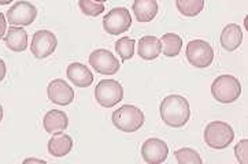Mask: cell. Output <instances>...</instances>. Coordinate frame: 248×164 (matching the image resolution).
<instances>
[{
	"label": "cell",
	"instance_id": "52a82bcc",
	"mask_svg": "<svg viewBox=\"0 0 248 164\" xmlns=\"http://www.w3.org/2000/svg\"><path fill=\"white\" fill-rule=\"evenodd\" d=\"M132 26V16L128 8L117 7L112 8L108 14L103 18V28L108 34L118 36L125 33Z\"/></svg>",
	"mask_w": 248,
	"mask_h": 164
},
{
	"label": "cell",
	"instance_id": "4316f807",
	"mask_svg": "<svg viewBox=\"0 0 248 164\" xmlns=\"http://www.w3.org/2000/svg\"><path fill=\"white\" fill-rule=\"evenodd\" d=\"M6 71H7V69H6V63H4L3 59H0V81L4 79V77H6Z\"/></svg>",
	"mask_w": 248,
	"mask_h": 164
},
{
	"label": "cell",
	"instance_id": "ac0fdd59",
	"mask_svg": "<svg viewBox=\"0 0 248 164\" xmlns=\"http://www.w3.org/2000/svg\"><path fill=\"white\" fill-rule=\"evenodd\" d=\"M73 148V140L70 135L63 132L55 133L48 141V152L51 156L62 157L66 156Z\"/></svg>",
	"mask_w": 248,
	"mask_h": 164
},
{
	"label": "cell",
	"instance_id": "cb8c5ba5",
	"mask_svg": "<svg viewBox=\"0 0 248 164\" xmlns=\"http://www.w3.org/2000/svg\"><path fill=\"white\" fill-rule=\"evenodd\" d=\"M78 6H80L82 14L88 16H97L104 11L103 3H97V1H93V0H80Z\"/></svg>",
	"mask_w": 248,
	"mask_h": 164
},
{
	"label": "cell",
	"instance_id": "9a60e30c",
	"mask_svg": "<svg viewBox=\"0 0 248 164\" xmlns=\"http://www.w3.org/2000/svg\"><path fill=\"white\" fill-rule=\"evenodd\" d=\"M160 52H162V44H160V40L155 36L141 37L137 44V54L141 59H145V60L156 59Z\"/></svg>",
	"mask_w": 248,
	"mask_h": 164
},
{
	"label": "cell",
	"instance_id": "ba28073f",
	"mask_svg": "<svg viewBox=\"0 0 248 164\" xmlns=\"http://www.w3.org/2000/svg\"><path fill=\"white\" fill-rule=\"evenodd\" d=\"M7 22L11 26H29L33 24V21L37 16V8L36 6H33L32 3L29 1H16L14 6H11V8L7 11Z\"/></svg>",
	"mask_w": 248,
	"mask_h": 164
},
{
	"label": "cell",
	"instance_id": "5bb4252c",
	"mask_svg": "<svg viewBox=\"0 0 248 164\" xmlns=\"http://www.w3.org/2000/svg\"><path fill=\"white\" fill-rule=\"evenodd\" d=\"M67 78L72 81L77 88H87L93 82V74L82 63H72L67 66Z\"/></svg>",
	"mask_w": 248,
	"mask_h": 164
},
{
	"label": "cell",
	"instance_id": "7a4b0ae2",
	"mask_svg": "<svg viewBox=\"0 0 248 164\" xmlns=\"http://www.w3.org/2000/svg\"><path fill=\"white\" fill-rule=\"evenodd\" d=\"M112 123L121 132L135 133L144 125V114L141 109H139L135 105L125 104L121 108L114 111Z\"/></svg>",
	"mask_w": 248,
	"mask_h": 164
},
{
	"label": "cell",
	"instance_id": "4dcf8cb0",
	"mask_svg": "<svg viewBox=\"0 0 248 164\" xmlns=\"http://www.w3.org/2000/svg\"><path fill=\"white\" fill-rule=\"evenodd\" d=\"M93 1H97V3H104L106 0H93Z\"/></svg>",
	"mask_w": 248,
	"mask_h": 164
},
{
	"label": "cell",
	"instance_id": "d6986e66",
	"mask_svg": "<svg viewBox=\"0 0 248 164\" xmlns=\"http://www.w3.org/2000/svg\"><path fill=\"white\" fill-rule=\"evenodd\" d=\"M133 14L139 22H150L158 14L156 0H135Z\"/></svg>",
	"mask_w": 248,
	"mask_h": 164
},
{
	"label": "cell",
	"instance_id": "603a6c76",
	"mask_svg": "<svg viewBox=\"0 0 248 164\" xmlns=\"http://www.w3.org/2000/svg\"><path fill=\"white\" fill-rule=\"evenodd\" d=\"M174 156L180 164H202V157L199 156V153L191 148L178 149Z\"/></svg>",
	"mask_w": 248,
	"mask_h": 164
},
{
	"label": "cell",
	"instance_id": "7c38bea8",
	"mask_svg": "<svg viewBox=\"0 0 248 164\" xmlns=\"http://www.w3.org/2000/svg\"><path fill=\"white\" fill-rule=\"evenodd\" d=\"M49 102L58 105H67L74 100V90L64 79L51 81L47 89Z\"/></svg>",
	"mask_w": 248,
	"mask_h": 164
},
{
	"label": "cell",
	"instance_id": "ffe728a7",
	"mask_svg": "<svg viewBox=\"0 0 248 164\" xmlns=\"http://www.w3.org/2000/svg\"><path fill=\"white\" fill-rule=\"evenodd\" d=\"M160 44H162V52L168 58H174L180 54L181 47H183V40L176 33H166L160 37Z\"/></svg>",
	"mask_w": 248,
	"mask_h": 164
},
{
	"label": "cell",
	"instance_id": "d4e9b609",
	"mask_svg": "<svg viewBox=\"0 0 248 164\" xmlns=\"http://www.w3.org/2000/svg\"><path fill=\"white\" fill-rule=\"evenodd\" d=\"M247 147H248V141L241 140L240 142L236 145V148H234L237 160H239L241 164H247Z\"/></svg>",
	"mask_w": 248,
	"mask_h": 164
},
{
	"label": "cell",
	"instance_id": "7402d4cb",
	"mask_svg": "<svg viewBox=\"0 0 248 164\" xmlns=\"http://www.w3.org/2000/svg\"><path fill=\"white\" fill-rule=\"evenodd\" d=\"M135 40L129 39V37H122L115 43V51L121 56V60H129L133 58L135 55Z\"/></svg>",
	"mask_w": 248,
	"mask_h": 164
},
{
	"label": "cell",
	"instance_id": "277c9868",
	"mask_svg": "<svg viewBox=\"0 0 248 164\" xmlns=\"http://www.w3.org/2000/svg\"><path fill=\"white\" fill-rule=\"evenodd\" d=\"M234 138L232 126L226 122L214 120L204 129V142L213 149H225L231 145Z\"/></svg>",
	"mask_w": 248,
	"mask_h": 164
},
{
	"label": "cell",
	"instance_id": "9c48e42d",
	"mask_svg": "<svg viewBox=\"0 0 248 164\" xmlns=\"http://www.w3.org/2000/svg\"><path fill=\"white\" fill-rule=\"evenodd\" d=\"M58 45V40L55 34L49 30H37L33 34L31 51L34 58L46 59L49 55L54 54Z\"/></svg>",
	"mask_w": 248,
	"mask_h": 164
},
{
	"label": "cell",
	"instance_id": "6da1fadb",
	"mask_svg": "<svg viewBox=\"0 0 248 164\" xmlns=\"http://www.w3.org/2000/svg\"><path fill=\"white\" fill-rule=\"evenodd\" d=\"M160 118L170 127H183L191 117L188 100L180 94H170L160 103Z\"/></svg>",
	"mask_w": 248,
	"mask_h": 164
},
{
	"label": "cell",
	"instance_id": "4fadbf2b",
	"mask_svg": "<svg viewBox=\"0 0 248 164\" xmlns=\"http://www.w3.org/2000/svg\"><path fill=\"white\" fill-rule=\"evenodd\" d=\"M43 126H44V130L47 133H61V132H64L67 129V126H69V118H67L66 112H63V111L51 109V111H48L44 115Z\"/></svg>",
	"mask_w": 248,
	"mask_h": 164
},
{
	"label": "cell",
	"instance_id": "5b68a950",
	"mask_svg": "<svg viewBox=\"0 0 248 164\" xmlns=\"http://www.w3.org/2000/svg\"><path fill=\"white\" fill-rule=\"evenodd\" d=\"M95 99L104 108H111L124 99V88L115 79H103L95 88Z\"/></svg>",
	"mask_w": 248,
	"mask_h": 164
},
{
	"label": "cell",
	"instance_id": "30bf717a",
	"mask_svg": "<svg viewBox=\"0 0 248 164\" xmlns=\"http://www.w3.org/2000/svg\"><path fill=\"white\" fill-rule=\"evenodd\" d=\"M89 64L103 75H114L120 70V60L107 49H96L89 55Z\"/></svg>",
	"mask_w": 248,
	"mask_h": 164
},
{
	"label": "cell",
	"instance_id": "2e32d148",
	"mask_svg": "<svg viewBox=\"0 0 248 164\" xmlns=\"http://www.w3.org/2000/svg\"><path fill=\"white\" fill-rule=\"evenodd\" d=\"M4 44L14 52H22L28 47V33L18 26H10L4 36Z\"/></svg>",
	"mask_w": 248,
	"mask_h": 164
},
{
	"label": "cell",
	"instance_id": "8fae6325",
	"mask_svg": "<svg viewBox=\"0 0 248 164\" xmlns=\"http://www.w3.org/2000/svg\"><path fill=\"white\" fill-rule=\"evenodd\" d=\"M169 147L159 138H150L141 147V156L148 164H159L168 159Z\"/></svg>",
	"mask_w": 248,
	"mask_h": 164
},
{
	"label": "cell",
	"instance_id": "f546056e",
	"mask_svg": "<svg viewBox=\"0 0 248 164\" xmlns=\"http://www.w3.org/2000/svg\"><path fill=\"white\" fill-rule=\"evenodd\" d=\"M1 119H3V107L0 104V122H1Z\"/></svg>",
	"mask_w": 248,
	"mask_h": 164
},
{
	"label": "cell",
	"instance_id": "f1b7e54d",
	"mask_svg": "<svg viewBox=\"0 0 248 164\" xmlns=\"http://www.w3.org/2000/svg\"><path fill=\"white\" fill-rule=\"evenodd\" d=\"M13 0H0V6H6V4H10Z\"/></svg>",
	"mask_w": 248,
	"mask_h": 164
},
{
	"label": "cell",
	"instance_id": "83f0119b",
	"mask_svg": "<svg viewBox=\"0 0 248 164\" xmlns=\"http://www.w3.org/2000/svg\"><path fill=\"white\" fill-rule=\"evenodd\" d=\"M31 162H33V163H41V164L46 163L44 160H37V159H26V160H25V163H31Z\"/></svg>",
	"mask_w": 248,
	"mask_h": 164
},
{
	"label": "cell",
	"instance_id": "3957f363",
	"mask_svg": "<svg viewBox=\"0 0 248 164\" xmlns=\"http://www.w3.org/2000/svg\"><path fill=\"white\" fill-rule=\"evenodd\" d=\"M211 94L217 102L231 104L236 102L241 94V84L233 75H219L211 85Z\"/></svg>",
	"mask_w": 248,
	"mask_h": 164
},
{
	"label": "cell",
	"instance_id": "484cf974",
	"mask_svg": "<svg viewBox=\"0 0 248 164\" xmlns=\"http://www.w3.org/2000/svg\"><path fill=\"white\" fill-rule=\"evenodd\" d=\"M6 28H7L6 15L0 13V39H3V37H4V34H6Z\"/></svg>",
	"mask_w": 248,
	"mask_h": 164
},
{
	"label": "cell",
	"instance_id": "44dd1931",
	"mask_svg": "<svg viewBox=\"0 0 248 164\" xmlns=\"http://www.w3.org/2000/svg\"><path fill=\"white\" fill-rule=\"evenodd\" d=\"M177 10L184 16H196L204 7V0H176Z\"/></svg>",
	"mask_w": 248,
	"mask_h": 164
},
{
	"label": "cell",
	"instance_id": "e0dca14e",
	"mask_svg": "<svg viewBox=\"0 0 248 164\" xmlns=\"http://www.w3.org/2000/svg\"><path fill=\"white\" fill-rule=\"evenodd\" d=\"M243 41V30L239 25L229 24L224 28L221 33V45L226 51H234L241 45Z\"/></svg>",
	"mask_w": 248,
	"mask_h": 164
},
{
	"label": "cell",
	"instance_id": "8992f818",
	"mask_svg": "<svg viewBox=\"0 0 248 164\" xmlns=\"http://www.w3.org/2000/svg\"><path fill=\"white\" fill-rule=\"evenodd\" d=\"M186 59L192 66L198 69L208 67L214 59V49L204 40H192L186 45Z\"/></svg>",
	"mask_w": 248,
	"mask_h": 164
}]
</instances>
